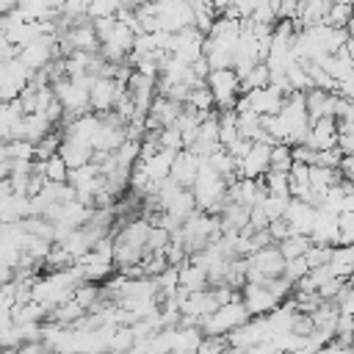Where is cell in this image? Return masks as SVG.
<instances>
[{
    "instance_id": "cell-4",
    "label": "cell",
    "mask_w": 354,
    "mask_h": 354,
    "mask_svg": "<svg viewBox=\"0 0 354 354\" xmlns=\"http://www.w3.org/2000/svg\"><path fill=\"white\" fill-rule=\"evenodd\" d=\"M285 97H288V94H282L277 86L268 83V86H263V88H249V91H243V94L238 97V102H235V111H252V113H257V116H274V113H279Z\"/></svg>"
},
{
    "instance_id": "cell-8",
    "label": "cell",
    "mask_w": 354,
    "mask_h": 354,
    "mask_svg": "<svg viewBox=\"0 0 354 354\" xmlns=\"http://www.w3.org/2000/svg\"><path fill=\"white\" fill-rule=\"evenodd\" d=\"M268 169H271V144H266V141H252L249 152L238 160V177L260 180Z\"/></svg>"
},
{
    "instance_id": "cell-31",
    "label": "cell",
    "mask_w": 354,
    "mask_h": 354,
    "mask_svg": "<svg viewBox=\"0 0 354 354\" xmlns=\"http://www.w3.org/2000/svg\"><path fill=\"white\" fill-rule=\"evenodd\" d=\"M210 3H213V8H216L218 14H221V11H227L230 6H235V0H210Z\"/></svg>"
},
{
    "instance_id": "cell-23",
    "label": "cell",
    "mask_w": 354,
    "mask_h": 354,
    "mask_svg": "<svg viewBox=\"0 0 354 354\" xmlns=\"http://www.w3.org/2000/svg\"><path fill=\"white\" fill-rule=\"evenodd\" d=\"M158 144H160V149H171V152L185 149V144H183V133L177 130V124L160 127V130H158Z\"/></svg>"
},
{
    "instance_id": "cell-17",
    "label": "cell",
    "mask_w": 354,
    "mask_h": 354,
    "mask_svg": "<svg viewBox=\"0 0 354 354\" xmlns=\"http://www.w3.org/2000/svg\"><path fill=\"white\" fill-rule=\"evenodd\" d=\"M310 235H299V232H290L285 241H279L277 246H279V252H282V257L285 260H290V257H301L307 249H310Z\"/></svg>"
},
{
    "instance_id": "cell-11",
    "label": "cell",
    "mask_w": 354,
    "mask_h": 354,
    "mask_svg": "<svg viewBox=\"0 0 354 354\" xmlns=\"http://www.w3.org/2000/svg\"><path fill=\"white\" fill-rule=\"evenodd\" d=\"M304 147L310 149H335L337 147V119L321 116L310 124V133L304 138Z\"/></svg>"
},
{
    "instance_id": "cell-27",
    "label": "cell",
    "mask_w": 354,
    "mask_h": 354,
    "mask_svg": "<svg viewBox=\"0 0 354 354\" xmlns=\"http://www.w3.org/2000/svg\"><path fill=\"white\" fill-rule=\"evenodd\" d=\"M268 235H271V241L274 243H279V241H285L288 235H290V227H288V221L285 218H274V221H268Z\"/></svg>"
},
{
    "instance_id": "cell-10",
    "label": "cell",
    "mask_w": 354,
    "mask_h": 354,
    "mask_svg": "<svg viewBox=\"0 0 354 354\" xmlns=\"http://www.w3.org/2000/svg\"><path fill=\"white\" fill-rule=\"evenodd\" d=\"M340 213H329V210H315V221L310 230V241L321 243V246H335L340 241Z\"/></svg>"
},
{
    "instance_id": "cell-29",
    "label": "cell",
    "mask_w": 354,
    "mask_h": 354,
    "mask_svg": "<svg viewBox=\"0 0 354 354\" xmlns=\"http://www.w3.org/2000/svg\"><path fill=\"white\" fill-rule=\"evenodd\" d=\"M254 6H257V0H235V8L241 11V19H246L254 11Z\"/></svg>"
},
{
    "instance_id": "cell-12",
    "label": "cell",
    "mask_w": 354,
    "mask_h": 354,
    "mask_svg": "<svg viewBox=\"0 0 354 354\" xmlns=\"http://www.w3.org/2000/svg\"><path fill=\"white\" fill-rule=\"evenodd\" d=\"M199 166H202V158L194 155L191 149H180L171 160V169H169V180H174L177 185L183 188H191L196 174H199Z\"/></svg>"
},
{
    "instance_id": "cell-7",
    "label": "cell",
    "mask_w": 354,
    "mask_h": 354,
    "mask_svg": "<svg viewBox=\"0 0 354 354\" xmlns=\"http://www.w3.org/2000/svg\"><path fill=\"white\" fill-rule=\"evenodd\" d=\"M127 86L124 83H116L113 77L108 75H94L91 77V86H88V108L94 113H111L119 94L124 91Z\"/></svg>"
},
{
    "instance_id": "cell-20",
    "label": "cell",
    "mask_w": 354,
    "mask_h": 354,
    "mask_svg": "<svg viewBox=\"0 0 354 354\" xmlns=\"http://www.w3.org/2000/svg\"><path fill=\"white\" fill-rule=\"evenodd\" d=\"M116 155V160H119V166H124V169H133V163L141 158V138H124L122 141V147L113 152Z\"/></svg>"
},
{
    "instance_id": "cell-19",
    "label": "cell",
    "mask_w": 354,
    "mask_h": 354,
    "mask_svg": "<svg viewBox=\"0 0 354 354\" xmlns=\"http://www.w3.org/2000/svg\"><path fill=\"white\" fill-rule=\"evenodd\" d=\"M185 105H188V108H194V111H202V113L216 111V105H213V94H210V88H207L205 83H202V86H194V88L188 91Z\"/></svg>"
},
{
    "instance_id": "cell-28",
    "label": "cell",
    "mask_w": 354,
    "mask_h": 354,
    "mask_svg": "<svg viewBox=\"0 0 354 354\" xmlns=\"http://www.w3.org/2000/svg\"><path fill=\"white\" fill-rule=\"evenodd\" d=\"M14 55H17V47H14V44H8L6 33L0 30V61H8V58H14Z\"/></svg>"
},
{
    "instance_id": "cell-32",
    "label": "cell",
    "mask_w": 354,
    "mask_h": 354,
    "mask_svg": "<svg viewBox=\"0 0 354 354\" xmlns=\"http://www.w3.org/2000/svg\"><path fill=\"white\" fill-rule=\"evenodd\" d=\"M332 3H346V6H354V0H332Z\"/></svg>"
},
{
    "instance_id": "cell-5",
    "label": "cell",
    "mask_w": 354,
    "mask_h": 354,
    "mask_svg": "<svg viewBox=\"0 0 354 354\" xmlns=\"http://www.w3.org/2000/svg\"><path fill=\"white\" fill-rule=\"evenodd\" d=\"M17 58H19L30 72L47 69L55 58H61V55H58V39H55V33H41V36L33 39L30 44L19 47V50H17Z\"/></svg>"
},
{
    "instance_id": "cell-25",
    "label": "cell",
    "mask_w": 354,
    "mask_h": 354,
    "mask_svg": "<svg viewBox=\"0 0 354 354\" xmlns=\"http://www.w3.org/2000/svg\"><path fill=\"white\" fill-rule=\"evenodd\" d=\"M307 271H310V266H307V260H304V254H301V257H290V260H285L282 277H285L290 285H296Z\"/></svg>"
},
{
    "instance_id": "cell-15",
    "label": "cell",
    "mask_w": 354,
    "mask_h": 354,
    "mask_svg": "<svg viewBox=\"0 0 354 354\" xmlns=\"http://www.w3.org/2000/svg\"><path fill=\"white\" fill-rule=\"evenodd\" d=\"M33 166H36V171H41L44 180H50V183H66V180H69V166L64 163V158H61L58 152L50 155V158H44V160H33Z\"/></svg>"
},
{
    "instance_id": "cell-26",
    "label": "cell",
    "mask_w": 354,
    "mask_h": 354,
    "mask_svg": "<svg viewBox=\"0 0 354 354\" xmlns=\"http://www.w3.org/2000/svg\"><path fill=\"white\" fill-rule=\"evenodd\" d=\"M304 260L310 268H318V266H326L332 260V246H321V243H310V249L304 252Z\"/></svg>"
},
{
    "instance_id": "cell-13",
    "label": "cell",
    "mask_w": 354,
    "mask_h": 354,
    "mask_svg": "<svg viewBox=\"0 0 354 354\" xmlns=\"http://www.w3.org/2000/svg\"><path fill=\"white\" fill-rule=\"evenodd\" d=\"M315 210H318V207H313V205H307V202H301V199H293V196H290V202H288V207H285L282 218L288 221L290 232L310 235L313 221H315Z\"/></svg>"
},
{
    "instance_id": "cell-2",
    "label": "cell",
    "mask_w": 354,
    "mask_h": 354,
    "mask_svg": "<svg viewBox=\"0 0 354 354\" xmlns=\"http://www.w3.org/2000/svg\"><path fill=\"white\" fill-rule=\"evenodd\" d=\"M252 315L246 310V304L241 299H230L221 307H216L210 315H205L199 321V329L205 337H227L232 329H238L241 324H246Z\"/></svg>"
},
{
    "instance_id": "cell-16",
    "label": "cell",
    "mask_w": 354,
    "mask_h": 354,
    "mask_svg": "<svg viewBox=\"0 0 354 354\" xmlns=\"http://www.w3.org/2000/svg\"><path fill=\"white\" fill-rule=\"evenodd\" d=\"M205 160H207V163H210V166H213V169H216V171H218V174H221L227 183L238 177V160H235V158H232V155H230L224 147H218L216 152H210Z\"/></svg>"
},
{
    "instance_id": "cell-14",
    "label": "cell",
    "mask_w": 354,
    "mask_h": 354,
    "mask_svg": "<svg viewBox=\"0 0 354 354\" xmlns=\"http://www.w3.org/2000/svg\"><path fill=\"white\" fill-rule=\"evenodd\" d=\"M58 155L64 158V163L69 166V171L72 169H77V166H86V163H91V158H94V149L88 147V144H83V141H75V138H66V136H61V147H58Z\"/></svg>"
},
{
    "instance_id": "cell-33",
    "label": "cell",
    "mask_w": 354,
    "mask_h": 354,
    "mask_svg": "<svg viewBox=\"0 0 354 354\" xmlns=\"http://www.w3.org/2000/svg\"><path fill=\"white\" fill-rule=\"evenodd\" d=\"M329 3H332V0H329Z\"/></svg>"
},
{
    "instance_id": "cell-1",
    "label": "cell",
    "mask_w": 354,
    "mask_h": 354,
    "mask_svg": "<svg viewBox=\"0 0 354 354\" xmlns=\"http://www.w3.org/2000/svg\"><path fill=\"white\" fill-rule=\"evenodd\" d=\"M191 194H194L196 210H205V213L218 216L221 207L227 205V180L202 158L199 174L194 180V185H191Z\"/></svg>"
},
{
    "instance_id": "cell-24",
    "label": "cell",
    "mask_w": 354,
    "mask_h": 354,
    "mask_svg": "<svg viewBox=\"0 0 354 354\" xmlns=\"http://www.w3.org/2000/svg\"><path fill=\"white\" fill-rule=\"evenodd\" d=\"M293 166L290 144H271V169L274 171H288Z\"/></svg>"
},
{
    "instance_id": "cell-30",
    "label": "cell",
    "mask_w": 354,
    "mask_h": 354,
    "mask_svg": "<svg viewBox=\"0 0 354 354\" xmlns=\"http://www.w3.org/2000/svg\"><path fill=\"white\" fill-rule=\"evenodd\" d=\"M41 3L47 6V11H50V14H58V11H61V6H64L66 0H41Z\"/></svg>"
},
{
    "instance_id": "cell-6",
    "label": "cell",
    "mask_w": 354,
    "mask_h": 354,
    "mask_svg": "<svg viewBox=\"0 0 354 354\" xmlns=\"http://www.w3.org/2000/svg\"><path fill=\"white\" fill-rule=\"evenodd\" d=\"M30 75H33V72H30L17 55L8 58V61H0V102L17 100V97L28 88Z\"/></svg>"
},
{
    "instance_id": "cell-21",
    "label": "cell",
    "mask_w": 354,
    "mask_h": 354,
    "mask_svg": "<svg viewBox=\"0 0 354 354\" xmlns=\"http://www.w3.org/2000/svg\"><path fill=\"white\" fill-rule=\"evenodd\" d=\"M351 17H354V6H346V3H329L326 14H324V25L346 28Z\"/></svg>"
},
{
    "instance_id": "cell-18",
    "label": "cell",
    "mask_w": 354,
    "mask_h": 354,
    "mask_svg": "<svg viewBox=\"0 0 354 354\" xmlns=\"http://www.w3.org/2000/svg\"><path fill=\"white\" fill-rule=\"evenodd\" d=\"M268 80H271V75H268L266 61H257V64L241 77V94L249 91V88H263V86H268Z\"/></svg>"
},
{
    "instance_id": "cell-3",
    "label": "cell",
    "mask_w": 354,
    "mask_h": 354,
    "mask_svg": "<svg viewBox=\"0 0 354 354\" xmlns=\"http://www.w3.org/2000/svg\"><path fill=\"white\" fill-rule=\"evenodd\" d=\"M205 86L213 94V105L218 111L235 108L238 97H241V77L235 75V69H210L205 77Z\"/></svg>"
},
{
    "instance_id": "cell-22",
    "label": "cell",
    "mask_w": 354,
    "mask_h": 354,
    "mask_svg": "<svg viewBox=\"0 0 354 354\" xmlns=\"http://www.w3.org/2000/svg\"><path fill=\"white\" fill-rule=\"evenodd\" d=\"M122 8V0H88L86 17L88 19H105V17H116Z\"/></svg>"
},
{
    "instance_id": "cell-9",
    "label": "cell",
    "mask_w": 354,
    "mask_h": 354,
    "mask_svg": "<svg viewBox=\"0 0 354 354\" xmlns=\"http://www.w3.org/2000/svg\"><path fill=\"white\" fill-rule=\"evenodd\" d=\"M241 301L246 304L249 315H266L274 307H279L282 299L277 293H271L263 282H243L241 285Z\"/></svg>"
}]
</instances>
